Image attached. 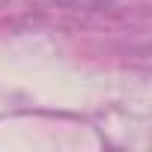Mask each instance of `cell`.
Segmentation results:
<instances>
[{
  "label": "cell",
  "instance_id": "obj_1",
  "mask_svg": "<svg viewBox=\"0 0 152 152\" xmlns=\"http://www.w3.org/2000/svg\"><path fill=\"white\" fill-rule=\"evenodd\" d=\"M60 3H72V6H87V3H102V0H60Z\"/></svg>",
  "mask_w": 152,
  "mask_h": 152
}]
</instances>
